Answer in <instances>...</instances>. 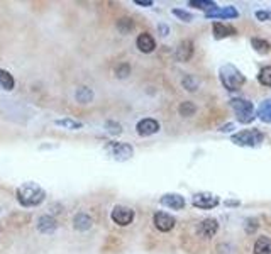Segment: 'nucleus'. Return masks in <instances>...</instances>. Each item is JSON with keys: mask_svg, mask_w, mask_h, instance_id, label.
<instances>
[{"mask_svg": "<svg viewBox=\"0 0 271 254\" xmlns=\"http://www.w3.org/2000/svg\"><path fill=\"white\" fill-rule=\"evenodd\" d=\"M131 75V64L129 63H121L116 68V76L117 78H127Z\"/></svg>", "mask_w": 271, "mask_h": 254, "instance_id": "obj_30", "label": "nucleus"}, {"mask_svg": "<svg viewBox=\"0 0 271 254\" xmlns=\"http://www.w3.org/2000/svg\"><path fill=\"white\" fill-rule=\"evenodd\" d=\"M248 224H249V225H248V231H249V232H251L254 227H258V225H260V222H258L256 219H249V220H248Z\"/></svg>", "mask_w": 271, "mask_h": 254, "instance_id": "obj_34", "label": "nucleus"}, {"mask_svg": "<svg viewBox=\"0 0 271 254\" xmlns=\"http://www.w3.org/2000/svg\"><path fill=\"white\" fill-rule=\"evenodd\" d=\"M239 15L236 7L229 5V7H222V9H213L210 12H205V17L207 19H236Z\"/></svg>", "mask_w": 271, "mask_h": 254, "instance_id": "obj_12", "label": "nucleus"}, {"mask_svg": "<svg viewBox=\"0 0 271 254\" xmlns=\"http://www.w3.org/2000/svg\"><path fill=\"white\" fill-rule=\"evenodd\" d=\"M256 19L261 20V22H268L271 20V10H256Z\"/></svg>", "mask_w": 271, "mask_h": 254, "instance_id": "obj_32", "label": "nucleus"}, {"mask_svg": "<svg viewBox=\"0 0 271 254\" xmlns=\"http://www.w3.org/2000/svg\"><path fill=\"white\" fill-rule=\"evenodd\" d=\"M133 27H134L133 19L122 17V19H119V20H117V31L121 32V34H129V32L133 31Z\"/></svg>", "mask_w": 271, "mask_h": 254, "instance_id": "obj_26", "label": "nucleus"}, {"mask_svg": "<svg viewBox=\"0 0 271 254\" xmlns=\"http://www.w3.org/2000/svg\"><path fill=\"white\" fill-rule=\"evenodd\" d=\"M234 127H236L234 124H227V126H224L220 130H222V132H231V130H234Z\"/></svg>", "mask_w": 271, "mask_h": 254, "instance_id": "obj_36", "label": "nucleus"}, {"mask_svg": "<svg viewBox=\"0 0 271 254\" xmlns=\"http://www.w3.org/2000/svg\"><path fill=\"white\" fill-rule=\"evenodd\" d=\"M171 14H173L175 17H178L180 20H183V22H192V20H194V15H192L190 12L183 10V9H173L171 10Z\"/></svg>", "mask_w": 271, "mask_h": 254, "instance_id": "obj_31", "label": "nucleus"}, {"mask_svg": "<svg viewBox=\"0 0 271 254\" xmlns=\"http://www.w3.org/2000/svg\"><path fill=\"white\" fill-rule=\"evenodd\" d=\"M182 85H183V88L185 90H188V92H195L197 88H199V80L195 78L194 75H187L183 78V81H182Z\"/></svg>", "mask_w": 271, "mask_h": 254, "instance_id": "obj_27", "label": "nucleus"}, {"mask_svg": "<svg viewBox=\"0 0 271 254\" xmlns=\"http://www.w3.org/2000/svg\"><path fill=\"white\" fill-rule=\"evenodd\" d=\"M212 29H213V38L215 39H224V38H229V36L236 34V29L224 22H215Z\"/></svg>", "mask_w": 271, "mask_h": 254, "instance_id": "obj_16", "label": "nucleus"}, {"mask_svg": "<svg viewBox=\"0 0 271 254\" xmlns=\"http://www.w3.org/2000/svg\"><path fill=\"white\" fill-rule=\"evenodd\" d=\"M231 107L241 124H249V122H253L256 119L254 105L249 100H246V98H232Z\"/></svg>", "mask_w": 271, "mask_h": 254, "instance_id": "obj_3", "label": "nucleus"}, {"mask_svg": "<svg viewBox=\"0 0 271 254\" xmlns=\"http://www.w3.org/2000/svg\"><path fill=\"white\" fill-rule=\"evenodd\" d=\"M105 129H107V132L112 134V136H119V134L122 132V126L116 121H107L105 122Z\"/></svg>", "mask_w": 271, "mask_h": 254, "instance_id": "obj_29", "label": "nucleus"}, {"mask_svg": "<svg viewBox=\"0 0 271 254\" xmlns=\"http://www.w3.org/2000/svg\"><path fill=\"white\" fill-rule=\"evenodd\" d=\"M75 98L80 104H90L93 100V92L88 87H78L75 92Z\"/></svg>", "mask_w": 271, "mask_h": 254, "instance_id": "obj_20", "label": "nucleus"}, {"mask_svg": "<svg viewBox=\"0 0 271 254\" xmlns=\"http://www.w3.org/2000/svg\"><path fill=\"white\" fill-rule=\"evenodd\" d=\"M153 222H154L158 231L170 232L171 229L175 227L176 220H175V217H171L170 214H166V212H156L154 217H153Z\"/></svg>", "mask_w": 271, "mask_h": 254, "instance_id": "obj_9", "label": "nucleus"}, {"mask_svg": "<svg viewBox=\"0 0 271 254\" xmlns=\"http://www.w3.org/2000/svg\"><path fill=\"white\" fill-rule=\"evenodd\" d=\"M56 227H58V224H56V220L53 219L51 215L39 217V220H38V231L39 232H43V234H51V232L56 231Z\"/></svg>", "mask_w": 271, "mask_h": 254, "instance_id": "obj_15", "label": "nucleus"}, {"mask_svg": "<svg viewBox=\"0 0 271 254\" xmlns=\"http://www.w3.org/2000/svg\"><path fill=\"white\" fill-rule=\"evenodd\" d=\"M192 203L197 208H202V210H210V208H215L219 205V196L208 193V191H200V193H195L194 198H192Z\"/></svg>", "mask_w": 271, "mask_h": 254, "instance_id": "obj_6", "label": "nucleus"}, {"mask_svg": "<svg viewBox=\"0 0 271 254\" xmlns=\"http://www.w3.org/2000/svg\"><path fill=\"white\" fill-rule=\"evenodd\" d=\"M105 149L116 161H127L134 154V147L127 142H109Z\"/></svg>", "mask_w": 271, "mask_h": 254, "instance_id": "obj_5", "label": "nucleus"}, {"mask_svg": "<svg viewBox=\"0 0 271 254\" xmlns=\"http://www.w3.org/2000/svg\"><path fill=\"white\" fill-rule=\"evenodd\" d=\"M14 87H15L14 76L7 69H0V88L5 90V92H10V90H14Z\"/></svg>", "mask_w": 271, "mask_h": 254, "instance_id": "obj_19", "label": "nucleus"}, {"mask_svg": "<svg viewBox=\"0 0 271 254\" xmlns=\"http://www.w3.org/2000/svg\"><path fill=\"white\" fill-rule=\"evenodd\" d=\"M73 222H75L76 231H81V232L88 231V229L92 227V219H90L87 214H78Z\"/></svg>", "mask_w": 271, "mask_h": 254, "instance_id": "obj_21", "label": "nucleus"}, {"mask_svg": "<svg viewBox=\"0 0 271 254\" xmlns=\"http://www.w3.org/2000/svg\"><path fill=\"white\" fill-rule=\"evenodd\" d=\"M110 217H112V220L117 225L126 227V225H129L134 220V210L129 207H124V205H117V207H114Z\"/></svg>", "mask_w": 271, "mask_h": 254, "instance_id": "obj_7", "label": "nucleus"}, {"mask_svg": "<svg viewBox=\"0 0 271 254\" xmlns=\"http://www.w3.org/2000/svg\"><path fill=\"white\" fill-rule=\"evenodd\" d=\"M258 80H260V83L265 85V87H271V66L261 68L260 75H258Z\"/></svg>", "mask_w": 271, "mask_h": 254, "instance_id": "obj_28", "label": "nucleus"}, {"mask_svg": "<svg viewBox=\"0 0 271 254\" xmlns=\"http://www.w3.org/2000/svg\"><path fill=\"white\" fill-rule=\"evenodd\" d=\"M134 3L141 7H151L153 5V0H134Z\"/></svg>", "mask_w": 271, "mask_h": 254, "instance_id": "obj_33", "label": "nucleus"}, {"mask_svg": "<svg viewBox=\"0 0 271 254\" xmlns=\"http://www.w3.org/2000/svg\"><path fill=\"white\" fill-rule=\"evenodd\" d=\"M251 44H253L254 51H258L260 55H268V53L271 51V44L268 43V41H265L261 38H253Z\"/></svg>", "mask_w": 271, "mask_h": 254, "instance_id": "obj_22", "label": "nucleus"}, {"mask_svg": "<svg viewBox=\"0 0 271 254\" xmlns=\"http://www.w3.org/2000/svg\"><path fill=\"white\" fill-rule=\"evenodd\" d=\"M254 254H271V239L266 236L258 237L254 243Z\"/></svg>", "mask_w": 271, "mask_h": 254, "instance_id": "obj_17", "label": "nucleus"}, {"mask_svg": "<svg viewBox=\"0 0 271 254\" xmlns=\"http://www.w3.org/2000/svg\"><path fill=\"white\" fill-rule=\"evenodd\" d=\"M44 198H46V191L34 182L22 183L17 188V202L22 207H36L43 203Z\"/></svg>", "mask_w": 271, "mask_h": 254, "instance_id": "obj_1", "label": "nucleus"}, {"mask_svg": "<svg viewBox=\"0 0 271 254\" xmlns=\"http://www.w3.org/2000/svg\"><path fill=\"white\" fill-rule=\"evenodd\" d=\"M219 78L222 81L225 90L229 92H237L242 88V85L246 83V76L237 69L234 64H224L219 69Z\"/></svg>", "mask_w": 271, "mask_h": 254, "instance_id": "obj_2", "label": "nucleus"}, {"mask_svg": "<svg viewBox=\"0 0 271 254\" xmlns=\"http://www.w3.org/2000/svg\"><path fill=\"white\" fill-rule=\"evenodd\" d=\"M256 116L258 119H261L263 122H266V124H271V98L261 102V105L258 107Z\"/></svg>", "mask_w": 271, "mask_h": 254, "instance_id": "obj_18", "label": "nucleus"}, {"mask_svg": "<svg viewBox=\"0 0 271 254\" xmlns=\"http://www.w3.org/2000/svg\"><path fill=\"white\" fill-rule=\"evenodd\" d=\"M158 29H159V32H161V36H168V32H170L168 26H165V24H159Z\"/></svg>", "mask_w": 271, "mask_h": 254, "instance_id": "obj_35", "label": "nucleus"}, {"mask_svg": "<svg viewBox=\"0 0 271 254\" xmlns=\"http://www.w3.org/2000/svg\"><path fill=\"white\" fill-rule=\"evenodd\" d=\"M136 46H137V49L141 53H153L156 48V41L151 34L142 32V34H139L137 39H136Z\"/></svg>", "mask_w": 271, "mask_h": 254, "instance_id": "obj_14", "label": "nucleus"}, {"mask_svg": "<svg viewBox=\"0 0 271 254\" xmlns=\"http://www.w3.org/2000/svg\"><path fill=\"white\" fill-rule=\"evenodd\" d=\"M56 126L63 127V129H68V130H78L83 127L81 122L73 121V119H58V121H56Z\"/></svg>", "mask_w": 271, "mask_h": 254, "instance_id": "obj_24", "label": "nucleus"}, {"mask_svg": "<svg viewBox=\"0 0 271 254\" xmlns=\"http://www.w3.org/2000/svg\"><path fill=\"white\" fill-rule=\"evenodd\" d=\"M136 129H137L139 136H153L159 130V122L154 121V119H142V121L137 122Z\"/></svg>", "mask_w": 271, "mask_h": 254, "instance_id": "obj_10", "label": "nucleus"}, {"mask_svg": "<svg viewBox=\"0 0 271 254\" xmlns=\"http://www.w3.org/2000/svg\"><path fill=\"white\" fill-rule=\"evenodd\" d=\"M217 231H219V222L215 219H205L197 227V234L202 239H212L217 234Z\"/></svg>", "mask_w": 271, "mask_h": 254, "instance_id": "obj_8", "label": "nucleus"}, {"mask_svg": "<svg viewBox=\"0 0 271 254\" xmlns=\"http://www.w3.org/2000/svg\"><path fill=\"white\" fill-rule=\"evenodd\" d=\"M159 202H161V205L171 208V210H182V208H185V205H187L185 198H183L182 195H178V193H166V195H163Z\"/></svg>", "mask_w": 271, "mask_h": 254, "instance_id": "obj_11", "label": "nucleus"}, {"mask_svg": "<svg viewBox=\"0 0 271 254\" xmlns=\"http://www.w3.org/2000/svg\"><path fill=\"white\" fill-rule=\"evenodd\" d=\"M231 141L237 146H246V147H254L263 141V134L256 129H246L241 132L234 134Z\"/></svg>", "mask_w": 271, "mask_h": 254, "instance_id": "obj_4", "label": "nucleus"}, {"mask_svg": "<svg viewBox=\"0 0 271 254\" xmlns=\"http://www.w3.org/2000/svg\"><path fill=\"white\" fill-rule=\"evenodd\" d=\"M178 112L182 117H192V116H195V112H197V105L194 102H183V104H180Z\"/></svg>", "mask_w": 271, "mask_h": 254, "instance_id": "obj_25", "label": "nucleus"}, {"mask_svg": "<svg viewBox=\"0 0 271 254\" xmlns=\"http://www.w3.org/2000/svg\"><path fill=\"white\" fill-rule=\"evenodd\" d=\"M175 56H176V60L182 61V63H185V61H190V58L194 56V43H192L190 39L182 41V43L178 44V48H176Z\"/></svg>", "mask_w": 271, "mask_h": 254, "instance_id": "obj_13", "label": "nucleus"}, {"mask_svg": "<svg viewBox=\"0 0 271 254\" xmlns=\"http://www.w3.org/2000/svg\"><path fill=\"white\" fill-rule=\"evenodd\" d=\"M188 5L195 7V9H200V10H205V12H210L213 9H217V3L210 2V0H192V2H188Z\"/></svg>", "mask_w": 271, "mask_h": 254, "instance_id": "obj_23", "label": "nucleus"}]
</instances>
